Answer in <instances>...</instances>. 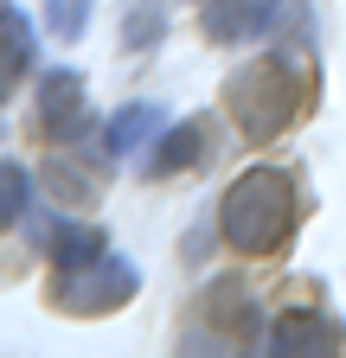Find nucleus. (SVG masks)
<instances>
[{"label":"nucleus","mask_w":346,"mask_h":358,"mask_svg":"<svg viewBox=\"0 0 346 358\" xmlns=\"http://www.w3.org/2000/svg\"><path fill=\"white\" fill-rule=\"evenodd\" d=\"M160 32H167V0H128V13H122V45L148 52Z\"/></svg>","instance_id":"nucleus-12"},{"label":"nucleus","mask_w":346,"mask_h":358,"mask_svg":"<svg viewBox=\"0 0 346 358\" xmlns=\"http://www.w3.org/2000/svg\"><path fill=\"white\" fill-rule=\"evenodd\" d=\"M90 13H97V0H46V26H52V38H83Z\"/></svg>","instance_id":"nucleus-14"},{"label":"nucleus","mask_w":346,"mask_h":358,"mask_svg":"<svg viewBox=\"0 0 346 358\" xmlns=\"http://www.w3.org/2000/svg\"><path fill=\"white\" fill-rule=\"evenodd\" d=\"M83 122H90V90L77 71H46L39 77V134L52 148H77Z\"/></svg>","instance_id":"nucleus-4"},{"label":"nucleus","mask_w":346,"mask_h":358,"mask_svg":"<svg viewBox=\"0 0 346 358\" xmlns=\"http://www.w3.org/2000/svg\"><path fill=\"white\" fill-rule=\"evenodd\" d=\"M295 224V186L282 166H250L237 173L219 199V237L244 256H270Z\"/></svg>","instance_id":"nucleus-1"},{"label":"nucleus","mask_w":346,"mask_h":358,"mask_svg":"<svg viewBox=\"0 0 346 358\" xmlns=\"http://www.w3.org/2000/svg\"><path fill=\"white\" fill-rule=\"evenodd\" d=\"M167 134V115L154 103H128L109 115V154H135V148H154Z\"/></svg>","instance_id":"nucleus-9"},{"label":"nucleus","mask_w":346,"mask_h":358,"mask_svg":"<svg viewBox=\"0 0 346 358\" xmlns=\"http://www.w3.org/2000/svg\"><path fill=\"white\" fill-rule=\"evenodd\" d=\"M205 154H212V128L193 115V122L167 128L160 141H154V154H148V179H173V173H193V166H205Z\"/></svg>","instance_id":"nucleus-8"},{"label":"nucleus","mask_w":346,"mask_h":358,"mask_svg":"<svg viewBox=\"0 0 346 358\" xmlns=\"http://www.w3.org/2000/svg\"><path fill=\"white\" fill-rule=\"evenodd\" d=\"M282 20V0H205L199 7V32L212 45H250Z\"/></svg>","instance_id":"nucleus-5"},{"label":"nucleus","mask_w":346,"mask_h":358,"mask_svg":"<svg viewBox=\"0 0 346 358\" xmlns=\"http://www.w3.org/2000/svg\"><path fill=\"white\" fill-rule=\"evenodd\" d=\"M135 268H128L122 256H97V262H77V268H58L52 275V301L64 313H116L128 294H135Z\"/></svg>","instance_id":"nucleus-3"},{"label":"nucleus","mask_w":346,"mask_h":358,"mask_svg":"<svg viewBox=\"0 0 346 358\" xmlns=\"http://www.w3.org/2000/svg\"><path fill=\"white\" fill-rule=\"evenodd\" d=\"M205 313H212V320H219V327H225L231 339L256 333V313H250V294H244V288H231V282H219V288L205 294Z\"/></svg>","instance_id":"nucleus-11"},{"label":"nucleus","mask_w":346,"mask_h":358,"mask_svg":"<svg viewBox=\"0 0 346 358\" xmlns=\"http://www.w3.org/2000/svg\"><path fill=\"white\" fill-rule=\"evenodd\" d=\"M32 64V26H26V13H0V83H13L20 71Z\"/></svg>","instance_id":"nucleus-10"},{"label":"nucleus","mask_w":346,"mask_h":358,"mask_svg":"<svg viewBox=\"0 0 346 358\" xmlns=\"http://www.w3.org/2000/svg\"><path fill=\"white\" fill-rule=\"evenodd\" d=\"M340 345H346V327L321 307H289L270 327V352H340Z\"/></svg>","instance_id":"nucleus-6"},{"label":"nucleus","mask_w":346,"mask_h":358,"mask_svg":"<svg viewBox=\"0 0 346 358\" xmlns=\"http://www.w3.org/2000/svg\"><path fill=\"white\" fill-rule=\"evenodd\" d=\"M225 103H231V115H237V128L250 141H276L289 128V115H295V71L282 58H256L231 77Z\"/></svg>","instance_id":"nucleus-2"},{"label":"nucleus","mask_w":346,"mask_h":358,"mask_svg":"<svg viewBox=\"0 0 346 358\" xmlns=\"http://www.w3.org/2000/svg\"><path fill=\"white\" fill-rule=\"evenodd\" d=\"M32 243L46 250L58 268H77V262H97L109 243L97 224H77V217H32Z\"/></svg>","instance_id":"nucleus-7"},{"label":"nucleus","mask_w":346,"mask_h":358,"mask_svg":"<svg viewBox=\"0 0 346 358\" xmlns=\"http://www.w3.org/2000/svg\"><path fill=\"white\" fill-rule=\"evenodd\" d=\"M26 205H32L26 166H20V160H0V231H13V224L26 217Z\"/></svg>","instance_id":"nucleus-13"}]
</instances>
